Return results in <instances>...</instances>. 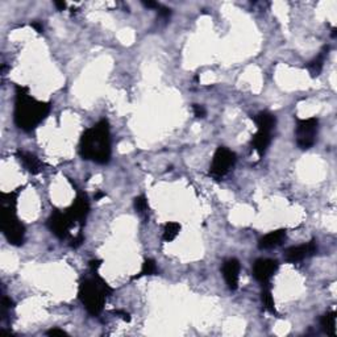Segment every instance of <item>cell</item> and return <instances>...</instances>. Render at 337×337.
Listing matches in <instances>:
<instances>
[{
    "instance_id": "4fadbf2b",
    "label": "cell",
    "mask_w": 337,
    "mask_h": 337,
    "mask_svg": "<svg viewBox=\"0 0 337 337\" xmlns=\"http://www.w3.org/2000/svg\"><path fill=\"white\" fill-rule=\"evenodd\" d=\"M17 160L20 161L21 165L24 166L26 171H29L30 174H38L42 171V164L41 161L38 160L37 157L28 152H19L16 153Z\"/></svg>"
},
{
    "instance_id": "cb8c5ba5",
    "label": "cell",
    "mask_w": 337,
    "mask_h": 337,
    "mask_svg": "<svg viewBox=\"0 0 337 337\" xmlns=\"http://www.w3.org/2000/svg\"><path fill=\"white\" fill-rule=\"evenodd\" d=\"M158 16L164 20H168L171 16V9L168 8V7H164V5H160L158 7Z\"/></svg>"
},
{
    "instance_id": "d6986e66",
    "label": "cell",
    "mask_w": 337,
    "mask_h": 337,
    "mask_svg": "<svg viewBox=\"0 0 337 337\" xmlns=\"http://www.w3.org/2000/svg\"><path fill=\"white\" fill-rule=\"evenodd\" d=\"M262 287H264V290H262V294H261V300H262V304H264V308H265L266 311L274 315V313H277V311H275V304H274V298H273V295H271L270 286L267 285V286H262Z\"/></svg>"
},
{
    "instance_id": "2e32d148",
    "label": "cell",
    "mask_w": 337,
    "mask_h": 337,
    "mask_svg": "<svg viewBox=\"0 0 337 337\" xmlns=\"http://www.w3.org/2000/svg\"><path fill=\"white\" fill-rule=\"evenodd\" d=\"M320 325L323 331L327 335L335 337L336 336V312H327L320 317Z\"/></svg>"
},
{
    "instance_id": "7c38bea8",
    "label": "cell",
    "mask_w": 337,
    "mask_h": 337,
    "mask_svg": "<svg viewBox=\"0 0 337 337\" xmlns=\"http://www.w3.org/2000/svg\"><path fill=\"white\" fill-rule=\"evenodd\" d=\"M286 229H277L265 235L261 240L258 241V248L261 250H267V249H274L282 245V242L286 240Z\"/></svg>"
},
{
    "instance_id": "f1b7e54d",
    "label": "cell",
    "mask_w": 337,
    "mask_h": 337,
    "mask_svg": "<svg viewBox=\"0 0 337 337\" xmlns=\"http://www.w3.org/2000/svg\"><path fill=\"white\" fill-rule=\"evenodd\" d=\"M143 4L146 7V8H157L158 9V7H160V4L158 3H156V1H143Z\"/></svg>"
},
{
    "instance_id": "ac0fdd59",
    "label": "cell",
    "mask_w": 337,
    "mask_h": 337,
    "mask_svg": "<svg viewBox=\"0 0 337 337\" xmlns=\"http://www.w3.org/2000/svg\"><path fill=\"white\" fill-rule=\"evenodd\" d=\"M181 224L175 223V221H168L165 224L164 235H162V240L165 242H171L177 239V236L181 232Z\"/></svg>"
},
{
    "instance_id": "8fae6325",
    "label": "cell",
    "mask_w": 337,
    "mask_h": 337,
    "mask_svg": "<svg viewBox=\"0 0 337 337\" xmlns=\"http://www.w3.org/2000/svg\"><path fill=\"white\" fill-rule=\"evenodd\" d=\"M223 277L227 283L228 289L236 291L239 289V278H240V262L237 258H228L223 264Z\"/></svg>"
},
{
    "instance_id": "1f68e13d",
    "label": "cell",
    "mask_w": 337,
    "mask_h": 337,
    "mask_svg": "<svg viewBox=\"0 0 337 337\" xmlns=\"http://www.w3.org/2000/svg\"><path fill=\"white\" fill-rule=\"evenodd\" d=\"M105 196V193H103V191H97L96 194H95V200H100L101 198H104Z\"/></svg>"
},
{
    "instance_id": "3957f363",
    "label": "cell",
    "mask_w": 337,
    "mask_h": 337,
    "mask_svg": "<svg viewBox=\"0 0 337 337\" xmlns=\"http://www.w3.org/2000/svg\"><path fill=\"white\" fill-rule=\"evenodd\" d=\"M19 191L3 193L0 195L1 212H0V224L5 239L11 245L20 246L25 241V227L16 215V204Z\"/></svg>"
},
{
    "instance_id": "5bb4252c",
    "label": "cell",
    "mask_w": 337,
    "mask_h": 337,
    "mask_svg": "<svg viewBox=\"0 0 337 337\" xmlns=\"http://www.w3.org/2000/svg\"><path fill=\"white\" fill-rule=\"evenodd\" d=\"M253 120L256 122L258 131L269 132V133H271V131L275 128V124H277L275 116L273 114L267 112V111H262V112L257 114L253 118Z\"/></svg>"
},
{
    "instance_id": "5b68a950",
    "label": "cell",
    "mask_w": 337,
    "mask_h": 337,
    "mask_svg": "<svg viewBox=\"0 0 337 337\" xmlns=\"http://www.w3.org/2000/svg\"><path fill=\"white\" fill-rule=\"evenodd\" d=\"M319 131V120L316 118L296 119L295 140L296 145L302 150H307L316 143V136Z\"/></svg>"
},
{
    "instance_id": "ba28073f",
    "label": "cell",
    "mask_w": 337,
    "mask_h": 337,
    "mask_svg": "<svg viewBox=\"0 0 337 337\" xmlns=\"http://www.w3.org/2000/svg\"><path fill=\"white\" fill-rule=\"evenodd\" d=\"M278 267V261L270 260V258H260L253 265V275L262 286H267L270 285V279L277 273Z\"/></svg>"
},
{
    "instance_id": "7a4b0ae2",
    "label": "cell",
    "mask_w": 337,
    "mask_h": 337,
    "mask_svg": "<svg viewBox=\"0 0 337 337\" xmlns=\"http://www.w3.org/2000/svg\"><path fill=\"white\" fill-rule=\"evenodd\" d=\"M79 153L83 160L108 164L111 160V132L107 120H100L80 137Z\"/></svg>"
},
{
    "instance_id": "4dcf8cb0",
    "label": "cell",
    "mask_w": 337,
    "mask_h": 337,
    "mask_svg": "<svg viewBox=\"0 0 337 337\" xmlns=\"http://www.w3.org/2000/svg\"><path fill=\"white\" fill-rule=\"evenodd\" d=\"M54 5L57 7L58 11H63V9L66 8V3L65 1H54Z\"/></svg>"
},
{
    "instance_id": "484cf974",
    "label": "cell",
    "mask_w": 337,
    "mask_h": 337,
    "mask_svg": "<svg viewBox=\"0 0 337 337\" xmlns=\"http://www.w3.org/2000/svg\"><path fill=\"white\" fill-rule=\"evenodd\" d=\"M47 335L48 336H68V333L65 332V331H62V329H59V328L50 329V331H48Z\"/></svg>"
},
{
    "instance_id": "30bf717a",
    "label": "cell",
    "mask_w": 337,
    "mask_h": 337,
    "mask_svg": "<svg viewBox=\"0 0 337 337\" xmlns=\"http://www.w3.org/2000/svg\"><path fill=\"white\" fill-rule=\"evenodd\" d=\"M317 252V245L315 240H311L307 244L298 245V246H291L285 250V260L290 264L303 261L304 258L313 256Z\"/></svg>"
},
{
    "instance_id": "9c48e42d",
    "label": "cell",
    "mask_w": 337,
    "mask_h": 337,
    "mask_svg": "<svg viewBox=\"0 0 337 337\" xmlns=\"http://www.w3.org/2000/svg\"><path fill=\"white\" fill-rule=\"evenodd\" d=\"M68 215L70 216V219L74 221V224H79L80 228H83L87 215L90 212V203L86 194H78L76 195L75 200L72 202V204L69 207Z\"/></svg>"
},
{
    "instance_id": "e0dca14e",
    "label": "cell",
    "mask_w": 337,
    "mask_h": 337,
    "mask_svg": "<svg viewBox=\"0 0 337 337\" xmlns=\"http://www.w3.org/2000/svg\"><path fill=\"white\" fill-rule=\"evenodd\" d=\"M328 51V50H327ZM327 51H321L320 54L317 55L315 59H312L311 62L307 65V70L310 72L312 78H316V76L320 75L321 70H323V66H324V61H325V55L328 54Z\"/></svg>"
},
{
    "instance_id": "8992f818",
    "label": "cell",
    "mask_w": 337,
    "mask_h": 337,
    "mask_svg": "<svg viewBox=\"0 0 337 337\" xmlns=\"http://www.w3.org/2000/svg\"><path fill=\"white\" fill-rule=\"evenodd\" d=\"M236 154L225 146H219L216 149L212 162L210 166V175L215 179L225 177L236 165Z\"/></svg>"
},
{
    "instance_id": "4316f807",
    "label": "cell",
    "mask_w": 337,
    "mask_h": 337,
    "mask_svg": "<svg viewBox=\"0 0 337 337\" xmlns=\"http://www.w3.org/2000/svg\"><path fill=\"white\" fill-rule=\"evenodd\" d=\"M89 266L93 273H96L97 269L101 266V260H91V261L89 262Z\"/></svg>"
},
{
    "instance_id": "277c9868",
    "label": "cell",
    "mask_w": 337,
    "mask_h": 337,
    "mask_svg": "<svg viewBox=\"0 0 337 337\" xmlns=\"http://www.w3.org/2000/svg\"><path fill=\"white\" fill-rule=\"evenodd\" d=\"M114 289L99 277L96 273H93V277L80 281L78 289V296L82 304L91 316L100 315L104 308L105 300L112 295Z\"/></svg>"
},
{
    "instance_id": "44dd1931",
    "label": "cell",
    "mask_w": 337,
    "mask_h": 337,
    "mask_svg": "<svg viewBox=\"0 0 337 337\" xmlns=\"http://www.w3.org/2000/svg\"><path fill=\"white\" fill-rule=\"evenodd\" d=\"M133 206H135V210L137 214H140L141 216H147V212H149V203H147V199L145 195L136 196L135 202H133Z\"/></svg>"
},
{
    "instance_id": "7402d4cb",
    "label": "cell",
    "mask_w": 337,
    "mask_h": 337,
    "mask_svg": "<svg viewBox=\"0 0 337 337\" xmlns=\"http://www.w3.org/2000/svg\"><path fill=\"white\" fill-rule=\"evenodd\" d=\"M193 112H194L195 116H196V118H199V119L206 118V115H207L206 108H204V107H203V105H200V104H193Z\"/></svg>"
},
{
    "instance_id": "9a60e30c",
    "label": "cell",
    "mask_w": 337,
    "mask_h": 337,
    "mask_svg": "<svg viewBox=\"0 0 337 337\" xmlns=\"http://www.w3.org/2000/svg\"><path fill=\"white\" fill-rule=\"evenodd\" d=\"M270 143H271V133L269 132L257 131V133H254L252 137V146L254 147V150L258 153L260 157L265 154Z\"/></svg>"
},
{
    "instance_id": "83f0119b",
    "label": "cell",
    "mask_w": 337,
    "mask_h": 337,
    "mask_svg": "<svg viewBox=\"0 0 337 337\" xmlns=\"http://www.w3.org/2000/svg\"><path fill=\"white\" fill-rule=\"evenodd\" d=\"M114 313L115 315L120 316L124 321H131V315H129L128 312L121 311V310H116V311H114Z\"/></svg>"
},
{
    "instance_id": "6da1fadb",
    "label": "cell",
    "mask_w": 337,
    "mask_h": 337,
    "mask_svg": "<svg viewBox=\"0 0 337 337\" xmlns=\"http://www.w3.org/2000/svg\"><path fill=\"white\" fill-rule=\"evenodd\" d=\"M51 108L50 103L40 101L29 95V90L16 86V101L13 120L19 129L25 132L33 131L42 120H45Z\"/></svg>"
},
{
    "instance_id": "603a6c76",
    "label": "cell",
    "mask_w": 337,
    "mask_h": 337,
    "mask_svg": "<svg viewBox=\"0 0 337 337\" xmlns=\"http://www.w3.org/2000/svg\"><path fill=\"white\" fill-rule=\"evenodd\" d=\"M84 242V237H83V233H82V229H79V232H78V235H76L74 239L72 240V248H74V249H76V248H79L80 245L83 244Z\"/></svg>"
},
{
    "instance_id": "d4e9b609",
    "label": "cell",
    "mask_w": 337,
    "mask_h": 337,
    "mask_svg": "<svg viewBox=\"0 0 337 337\" xmlns=\"http://www.w3.org/2000/svg\"><path fill=\"white\" fill-rule=\"evenodd\" d=\"M11 308H13L12 299H9L7 296H3V313H5Z\"/></svg>"
},
{
    "instance_id": "d6a6232c",
    "label": "cell",
    "mask_w": 337,
    "mask_h": 337,
    "mask_svg": "<svg viewBox=\"0 0 337 337\" xmlns=\"http://www.w3.org/2000/svg\"><path fill=\"white\" fill-rule=\"evenodd\" d=\"M332 37L336 38V28H333L332 29Z\"/></svg>"
},
{
    "instance_id": "52a82bcc",
    "label": "cell",
    "mask_w": 337,
    "mask_h": 337,
    "mask_svg": "<svg viewBox=\"0 0 337 337\" xmlns=\"http://www.w3.org/2000/svg\"><path fill=\"white\" fill-rule=\"evenodd\" d=\"M75 224L70 219V216L68 215V212H62L59 210H54L51 212L50 217L48 220V227L51 231L53 235L61 239V240H65L68 239L69 233H70V229L74 227Z\"/></svg>"
},
{
    "instance_id": "f546056e",
    "label": "cell",
    "mask_w": 337,
    "mask_h": 337,
    "mask_svg": "<svg viewBox=\"0 0 337 337\" xmlns=\"http://www.w3.org/2000/svg\"><path fill=\"white\" fill-rule=\"evenodd\" d=\"M32 26H33L34 29L37 30L38 33H42V32H44V26H42L41 23H38V21H34V23H32Z\"/></svg>"
},
{
    "instance_id": "ffe728a7",
    "label": "cell",
    "mask_w": 337,
    "mask_h": 337,
    "mask_svg": "<svg viewBox=\"0 0 337 337\" xmlns=\"http://www.w3.org/2000/svg\"><path fill=\"white\" fill-rule=\"evenodd\" d=\"M157 274V264L154 260L152 258H147L145 260L143 264V267H141V271H140L137 275L132 277V279H140L141 277H146V275H156Z\"/></svg>"
}]
</instances>
